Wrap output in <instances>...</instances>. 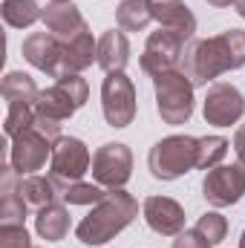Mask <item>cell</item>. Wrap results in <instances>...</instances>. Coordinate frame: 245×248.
Wrapping results in <instances>:
<instances>
[{
    "label": "cell",
    "mask_w": 245,
    "mask_h": 248,
    "mask_svg": "<svg viewBox=\"0 0 245 248\" xmlns=\"http://www.w3.org/2000/svg\"><path fill=\"white\" fill-rule=\"evenodd\" d=\"M101 110L110 127H127L136 119V87L124 72H107L101 84Z\"/></svg>",
    "instance_id": "obj_7"
},
{
    "label": "cell",
    "mask_w": 245,
    "mask_h": 248,
    "mask_svg": "<svg viewBox=\"0 0 245 248\" xmlns=\"http://www.w3.org/2000/svg\"><path fill=\"white\" fill-rule=\"evenodd\" d=\"M245 113V98L243 93L228 84V81H216L208 87L205 93V104H202V116L205 122L214 127H231L243 119Z\"/></svg>",
    "instance_id": "obj_10"
},
{
    "label": "cell",
    "mask_w": 245,
    "mask_h": 248,
    "mask_svg": "<svg viewBox=\"0 0 245 248\" xmlns=\"http://www.w3.org/2000/svg\"><path fill=\"white\" fill-rule=\"evenodd\" d=\"M173 248H211V243H208L196 228H193V231H182V234H176Z\"/></svg>",
    "instance_id": "obj_30"
},
{
    "label": "cell",
    "mask_w": 245,
    "mask_h": 248,
    "mask_svg": "<svg viewBox=\"0 0 245 248\" xmlns=\"http://www.w3.org/2000/svg\"><path fill=\"white\" fill-rule=\"evenodd\" d=\"M58 3H63V0H58Z\"/></svg>",
    "instance_id": "obj_35"
},
{
    "label": "cell",
    "mask_w": 245,
    "mask_h": 248,
    "mask_svg": "<svg viewBox=\"0 0 245 248\" xmlns=\"http://www.w3.org/2000/svg\"><path fill=\"white\" fill-rule=\"evenodd\" d=\"M20 196H23V202H26L29 208L41 211V208L52 205V202L61 196V190L52 182V176L46 179V176L32 173V176H20Z\"/></svg>",
    "instance_id": "obj_21"
},
{
    "label": "cell",
    "mask_w": 245,
    "mask_h": 248,
    "mask_svg": "<svg viewBox=\"0 0 245 248\" xmlns=\"http://www.w3.org/2000/svg\"><path fill=\"white\" fill-rule=\"evenodd\" d=\"M196 153H199V139L193 136H165L159 139L150 153H147V170L159 182H173L184 176L187 170L196 168Z\"/></svg>",
    "instance_id": "obj_3"
},
{
    "label": "cell",
    "mask_w": 245,
    "mask_h": 248,
    "mask_svg": "<svg viewBox=\"0 0 245 248\" xmlns=\"http://www.w3.org/2000/svg\"><path fill=\"white\" fill-rule=\"evenodd\" d=\"M41 17L44 9L38 6V0H3V20L12 29H26Z\"/></svg>",
    "instance_id": "obj_23"
},
{
    "label": "cell",
    "mask_w": 245,
    "mask_h": 248,
    "mask_svg": "<svg viewBox=\"0 0 245 248\" xmlns=\"http://www.w3.org/2000/svg\"><path fill=\"white\" fill-rule=\"evenodd\" d=\"M156 110L165 124H187L193 116V81L182 69H170L153 78Z\"/></svg>",
    "instance_id": "obj_4"
},
{
    "label": "cell",
    "mask_w": 245,
    "mask_h": 248,
    "mask_svg": "<svg viewBox=\"0 0 245 248\" xmlns=\"http://www.w3.org/2000/svg\"><path fill=\"white\" fill-rule=\"evenodd\" d=\"M245 193V173L240 165H216L205 173L202 182V196L208 199V205L214 208H228L237 205Z\"/></svg>",
    "instance_id": "obj_12"
},
{
    "label": "cell",
    "mask_w": 245,
    "mask_h": 248,
    "mask_svg": "<svg viewBox=\"0 0 245 248\" xmlns=\"http://www.w3.org/2000/svg\"><path fill=\"white\" fill-rule=\"evenodd\" d=\"M234 153H237V165L245 173V124H240V130L234 133Z\"/></svg>",
    "instance_id": "obj_31"
},
{
    "label": "cell",
    "mask_w": 245,
    "mask_h": 248,
    "mask_svg": "<svg viewBox=\"0 0 245 248\" xmlns=\"http://www.w3.org/2000/svg\"><path fill=\"white\" fill-rule=\"evenodd\" d=\"M90 98V87L81 75H63L49 90L38 93L35 101V116L52 119V122H66L72 119Z\"/></svg>",
    "instance_id": "obj_5"
},
{
    "label": "cell",
    "mask_w": 245,
    "mask_h": 248,
    "mask_svg": "<svg viewBox=\"0 0 245 248\" xmlns=\"http://www.w3.org/2000/svg\"><path fill=\"white\" fill-rule=\"evenodd\" d=\"M92 61L98 63V41H92L90 32H84V35H78V38H72V41H63L61 61H58L55 78L78 75V72H84L87 66H92Z\"/></svg>",
    "instance_id": "obj_18"
},
{
    "label": "cell",
    "mask_w": 245,
    "mask_h": 248,
    "mask_svg": "<svg viewBox=\"0 0 245 248\" xmlns=\"http://www.w3.org/2000/svg\"><path fill=\"white\" fill-rule=\"evenodd\" d=\"M228 139L222 136H202L199 139V153H196V168L211 170L216 165H222V159L228 156Z\"/></svg>",
    "instance_id": "obj_25"
},
{
    "label": "cell",
    "mask_w": 245,
    "mask_h": 248,
    "mask_svg": "<svg viewBox=\"0 0 245 248\" xmlns=\"http://www.w3.org/2000/svg\"><path fill=\"white\" fill-rule=\"evenodd\" d=\"M35 231H38V237L46 240V243L63 240V237L69 234V211L63 208L61 202H52V205L41 208L38 217H35Z\"/></svg>",
    "instance_id": "obj_20"
},
{
    "label": "cell",
    "mask_w": 245,
    "mask_h": 248,
    "mask_svg": "<svg viewBox=\"0 0 245 248\" xmlns=\"http://www.w3.org/2000/svg\"><path fill=\"white\" fill-rule=\"evenodd\" d=\"M61 46H63V41H58L52 32H32L23 41L20 49H23V58L32 63L35 69H41V72L55 78L58 61H61Z\"/></svg>",
    "instance_id": "obj_17"
},
{
    "label": "cell",
    "mask_w": 245,
    "mask_h": 248,
    "mask_svg": "<svg viewBox=\"0 0 245 248\" xmlns=\"http://www.w3.org/2000/svg\"><path fill=\"white\" fill-rule=\"evenodd\" d=\"M196 231H199L211 246H216V243H222V240H225V234H228V219H225L222 214H216V211H208V214H202V217H199Z\"/></svg>",
    "instance_id": "obj_28"
},
{
    "label": "cell",
    "mask_w": 245,
    "mask_h": 248,
    "mask_svg": "<svg viewBox=\"0 0 245 248\" xmlns=\"http://www.w3.org/2000/svg\"><path fill=\"white\" fill-rule=\"evenodd\" d=\"M245 66V29H225L208 41H190L182 52V72L193 87H208L228 69Z\"/></svg>",
    "instance_id": "obj_1"
},
{
    "label": "cell",
    "mask_w": 245,
    "mask_h": 248,
    "mask_svg": "<svg viewBox=\"0 0 245 248\" xmlns=\"http://www.w3.org/2000/svg\"><path fill=\"white\" fill-rule=\"evenodd\" d=\"M107 196V190L101 185H90V182H72L61 190V199L66 205H98Z\"/></svg>",
    "instance_id": "obj_26"
},
{
    "label": "cell",
    "mask_w": 245,
    "mask_h": 248,
    "mask_svg": "<svg viewBox=\"0 0 245 248\" xmlns=\"http://www.w3.org/2000/svg\"><path fill=\"white\" fill-rule=\"evenodd\" d=\"M211 6H216V9H225V6H231V3H237V0H208Z\"/></svg>",
    "instance_id": "obj_32"
},
{
    "label": "cell",
    "mask_w": 245,
    "mask_h": 248,
    "mask_svg": "<svg viewBox=\"0 0 245 248\" xmlns=\"http://www.w3.org/2000/svg\"><path fill=\"white\" fill-rule=\"evenodd\" d=\"M133 176V153L122 141H107L92 156V179L101 187H124Z\"/></svg>",
    "instance_id": "obj_9"
},
{
    "label": "cell",
    "mask_w": 245,
    "mask_h": 248,
    "mask_svg": "<svg viewBox=\"0 0 245 248\" xmlns=\"http://www.w3.org/2000/svg\"><path fill=\"white\" fill-rule=\"evenodd\" d=\"M35 124V104H9V113H6V124H3V133L9 139L20 136L23 130H29Z\"/></svg>",
    "instance_id": "obj_27"
},
{
    "label": "cell",
    "mask_w": 245,
    "mask_h": 248,
    "mask_svg": "<svg viewBox=\"0 0 245 248\" xmlns=\"http://www.w3.org/2000/svg\"><path fill=\"white\" fill-rule=\"evenodd\" d=\"M144 222L159 237H176L184 231V208L170 196H147L144 199Z\"/></svg>",
    "instance_id": "obj_13"
},
{
    "label": "cell",
    "mask_w": 245,
    "mask_h": 248,
    "mask_svg": "<svg viewBox=\"0 0 245 248\" xmlns=\"http://www.w3.org/2000/svg\"><path fill=\"white\" fill-rule=\"evenodd\" d=\"M0 93L9 104H35L38 101V87H35V78L26 75V72H9L0 84Z\"/></svg>",
    "instance_id": "obj_22"
},
{
    "label": "cell",
    "mask_w": 245,
    "mask_h": 248,
    "mask_svg": "<svg viewBox=\"0 0 245 248\" xmlns=\"http://www.w3.org/2000/svg\"><path fill=\"white\" fill-rule=\"evenodd\" d=\"M138 217V202L124 190V187H113L107 190V196L78 222L75 237L84 246H104L113 237H119L124 228Z\"/></svg>",
    "instance_id": "obj_2"
},
{
    "label": "cell",
    "mask_w": 245,
    "mask_h": 248,
    "mask_svg": "<svg viewBox=\"0 0 245 248\" xmlns=\"http://www.w3.org/2000/svg\"><path fill=\"white\" fill-rule=\"evenodd\" d=\"M52 147H55V141L32 124L29 130H23L20 136L12 139L9 165L20 176H32V173H38L46 165V159H52Z\"/></svg>",
    "instance_id": "obj_8"
},
{
    "label": "cell",
    "mask_w": 245,
    "mask_h": 248,
    "mask_svg": "<svg viewBox=\"0 0 245 248\" xmlns=\"http://www.w3.org/2000/svg\"><path fill=\"white\" fill-rule=\"evenodd\" d=\"M20 173L12 165L0 168V225H23L29 205L20 196Z\"/></svg>",
    "instance_id": "obj_16"
},
{
    "label": "cell",
    "mask_w": 245,
    "mask_h": 248,
    "mask_svg": "<svg viewBox=\"0 0 245 248\" xmlns=\"http://www.w3.org/2000/svg\"><path fill=\"white\" fill-rule=\"evenodd\" d=\"M41 20L46 23V29H49L58 41H72V38L90 32L84 15L78 12V6H75L72 0H63V3L52 0V3L44 9V17H41Z\"/></svg>",
    "instance_id": "obj_14"
},
{
    "label": "cell",
    "mask_w": 245,
    "mask_h": 248,
    "mask_svg": "<svg viewBox=\"0 0 245 248\" xmlns=\"http://www.w3.org/2000/svg\"><path fill=\"white\" fill-rule=\"evenodd\" d=\"M127 63H130V44H127L124 32L107 29L98 38V66L104 72H124Z\"/></svg>",
    "instance_id": "obj_19"
},
{
    "label": "cell",
    "mask_w": 245,
    "mask_h": 248,
    "mask_svg": "<svg viewBox=\"0 0 245 248\" xmlns=\"http://www.w3.org/2000/svg\"><path fill=\"white\" fill-rule=\"evenodd\" d=\"M147 6H150L153 20L162 29L176 32L182 41H193V35H196V17H193V12L184 6L182 0H147Z\"/></svg>",
    "instance_id": "obj_15"
},
{
    "label": "cell",
    "mask_w": 245,
    "mask_h": 248,
    "mask_svg": "<svg viewBox=\"0 0 245 248\" xmlns=\"http://www.w3.org/2000/svg\"><path fill=\"white\" fill-rule=\"evenodd\" d=\"M116 20L124 32H141L153 20V15H150L147 0H122L116 9Z\"/></svg>",
    "instance_id": "obj_24"
},
{
    "label": "cell",
    "mask_w": 245,
    "mask_h": 248,
    "mask_svg": "<svg viewBox=\"0 0 245 248\" xmlns=\"http://www.w3.org/2000/svg\"><path fill=\"white\" fill-rule=\"evenodd\" d=\"M182 52H184V41L170 32V29H156L150 32L147 44H144V52H141V69L147 75H162V72H170L176 69V63L182 61Z\"/></svg>",
    "instance_id": "obj_11"
},
{
    "label": "cell",
    "mask_w": 245,
    "mask_h": 248,
    "mask_svg": "<svg viewBox=\"0 0 245 248\" xmlns=\"http://www.w3.org/2000/svg\"><path fill=\"white\" fill-rule=\"evenodd\" d=\"M234 6H237V12H240V17H245V0H237Z\"/></svg>",
    "instance_id": "obj_33"
},
{
    "label": "cell",
    "mask_w": 245,
    "mask_h": 248,
    "mask_svg": "<svg viewBox=\"0 0 245 248\" xmlns=\"http://www.w3.org/2000/svg\"><path fill=\"white\" fill-rule=\"evenodd\" d=\"M0 248H32L29 231L23 225H0Z\"/></svg>",
    "instance_id": "obj_29"
},
{
    "label": "cell",
    "mask_w": 245,
    "mask_h": 248,
    "mask_svg": "<svg viewBox=\"0 0 245 248\" xmlns=\"http://www.w3.org/2000/svg\"><path fill=\"white\" fill-rule=\"evenodd\" d=\"M240 248H245V231H243V237H240Z\"/></svg>",
    "instance_id": "obj_34"
},
{
    "label": "cell",
    "mask_w": 245,
    "mask_h": 248,
    "mask_svg": "<svg viewBox=\"0 0 245 248\" xmlns=\"http://www.w3.org/2000/svg\"><path fill=\"white\" fill-rule=\"evenodd\" d=\"M92 159H90V150L81 139H72V136H61L52 147V159H49V176L52 182L58 185V190H63L72 182H81V176L90 170Z\"/></svg>",
    "instance_id": "obj_6"
}]
</instances>
